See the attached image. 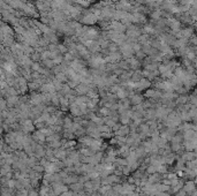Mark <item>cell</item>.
Masks as SVG:
<instances>
[{"label":"cell","mask_w":197,"mask_h":196,"mask_svg":"<svg viewBox=\"0 0 197 196\" xmlns=\"http://www.w3.org/2000/svg\"><path fill=\"white\" fill-rule=\"evenodd\" d=\"M80 22L82 23V24H85V26L90 27V26H94V24H96L97 22H99L98 17L92 13V11L91 9H84L83 14H82V16H81V20Z\"/></svg>","instance_id":"6da1fadb"},{"label":"cell","mask_w":197,"mask_h":196,"mask_svg":"<svg viewBox=\"0 0 197 196\" xmlns=\"http://www.w3.org/2000/svg\"><path fill=\"white\" fill-rule=\"evenodd\" d=\"M35 6H36L38 13L41 15H46L52 11V5H51V1H49V0H37L35 2Z\"/></svg>","instance_id":"7a4b0ae2"},{"label":"cell","mask_w":197,"mask_h":196,"mask_svg":"<svg viewBox=\"0 0 197 196\" xmlns=\"http://www.w3.org/2000/svg\"><path fill=\"white\" fill-rule=\"evenodd\" d=\"M143 34L142 31V28L138 26H135V24H129L127 27V31H126V35L128 36L129 38H133V39H138L141 35Z\"/></svg>","instance_id":"3957f363"},{"label":"cell","mask_w":197,"mask_h":196,"mask_svg":"<svg viewBox=\"0 0 197 196\" xmlns=\"http://www.w3.org/2000/svg\"><path fill=\"white\" fill-rule=\"evenodd\" d=\"M120 53L122 54L123 59H130V58H133L135 56L133 46L130 45V44H127L126 42L120 45Z\"/></svg>","instance_id":"277c9868"},{"label":"cell","mask_w":197,"mask_h":196,"mask_svg":"<svg viewBox=\"0 0 197 196\" xmlns=\"http://www.w3.org/2000/svg\"><path fill=\"white\" fill-rule=\"evenodd\" d=\"M161 96H163V91L158 90V89H148L144 92V97L155 100V102H159L161 99Z\"/></svg>","instance_id":"5b68a950"},{"label":"cell","mask_w":197,"mask_h":196,"mask_svg":"<svg viewBox=\"0 0 197 196\" xmlns=\"http://www.w3.org/2000/svg\"><path fill=\"white\" fill-rule=\"evenodd\" d=\"M21 124V130H22L24 134H30V133H34L35 129H36V126H35L34 121L31 119H27V120H23L20 122Z\"/></svg>","instance_id":"8992f818"},{"label":"cell","mask_w":197,"mask_h":196,"mask_svg":"<svg viewBox=\"0 0 197 196\" xmlns=\"http://www.w3.org/2000/svg\"><path fill=\"white\" fill-rule=\"evenodd\" d=\"M51 188L53 189V192L55 193V195L60 196L61 194H64V193L68 192V190H69V186L65 185L64 182H53V184L51 185Z\"/></svg>","instance_id":"52a82bcc"},{"label":"cell","mask_w":197,"mask_h":196,"mask_svg":"<svg viewBox=\"0 0 197 196\" xmlns=\"http://www.w3.org/2000/svg\"><path fill=\"white\" fill-rule=\"evenodd\" d=\"M92 87H95V84H85V83H80L77 87L74 89L75 92L79 96H87L89 90H90Z\"/></svg>","instance_id":"ba28073f"},{"label":"cell","mask_w":197,"mask_h":196,"mask_svg":"<svg viewBox=\"0 0 197 196\" xmlns=\"http://www.w3.org/2000/svg\"><path fill=\"white\" fill-rule=\"evenodd\" d=\"M118 104H119V110H118V112H119V113L127 112V111H129V110H130V107L133 106V105H132V103H130V100H129V98L119 99Z\"/></svg>","instance_id":"9c48e42d"},{"label":"cell","mask_w":197,"mask_h":196,"mask_svg":"<svg viewBox=\"0 0 197 196\" xmlns=\"http://www.w3.org/2000/svg\"><path fill=\"white\" fill-rule=\"evenodd\" d=\"M29 97H30V100H29V103H30L31 106H37V105H41V104H43V99H42V92H31L30 95H29Z\"/></svg>","instance_id":"30bf717a"},{"label":"cell","mask_w":197,"mask_h":196,"mask_svg":"<svg viewBox=\"0 0 197 196\" xmlns=\"http://www.w3.org/2000/svg\"><path fill=\"white\" fill-rule=\"evenodd\" d=\"M110 30H114L118 31V32H123L125 34L127 31V26L125 23L120 22V21H111V29Z\"/></svg>","instance_id":"8fae6325"},{"label":"cell","mask_w":197,"mask_h":196,"mask_svg":"<svg viewBox=\"0 0 197 196\" xmlns=\"http://www.w3.org/2000/svg\"><path fill=\"white\" fill-rule=\"evenodd\" d=\"M129 100L132 103V105L133 106H136V105H140L142 103L144 102V96L143 95L138 94V92H134L133 95H130L129 96Z\"/></svg>","instance_id":"7c38bea8"},{"label":"cell","mask_w":197,"mask_h":196,"mask_svg":"<svg viewBox=\"0 0 197 196\" xmlns=\"http://www.w3.org/2000/svg\"><path fill=\"white\" fill-rule=\"evenodd\" d=\"M54 156L55 158L59 159V160H62L64 162L65 159L68 157V150L65 149V148H58V149H54Z\"/></svg>","instance_id":"4fadbf2b"},{"label":"cell","mask_w":197,"mask_h":196,"mask_svg":"<svg viewBox=\"0 0 197 196\" xmlns=\"http://www.w3.org/2000/svg\"><path fill=\"white\" fill-rule=\"evenodd\" d=\"M39 90H41V92H44V94H53V92H58L55 87H54V84L52 83V81H50V82L45 83V84H43Z\"/></svg>","instance_id":"5bb4252c"},{"label":"cell","mask_w":197,"mask_h":196,"mask_svg":"<svg viewBox=\"0 0 197 196\" xmlns=\"http://www.w3.org/2000/svg\"><path fill=\"white\" fill-rule=\"evenodd\" d=\"M164 177L161 173H153V174H149L148 177V184L150 185H156V184H159L160 181H163Z\"/></svg>","instance_id":"9a60e30c"},{"label":"cell","mask_w":197,"mask_h":196,"mask_svg":"<svg viewBox=\"0 0 197 196\" xmlns=\"http://www.w3.org/2000/svg\"><path fill=\"white\" fill-rule=\"evenodd\" d=\"M32 139H34V141H36L37 143H39V144H44V143H46V136L43 134L41 130H35L34 133H32Z\"/></svg>","instance_id":"2e32d148"},{"label":"cell","mask_w":197,"mask_h":196,"mask_svg":"<svg viewBox=\"0 0 197 196\" xmlns=\"http://www.w3.org/2000/svg\"><path fill=\"white\" fill-rule=\"evenodd\" d=\"M134 15V23H136V24H147L148 22V19H147V16L145 14H142V13H132Z\"/></svg>","instance_id":"e0dca14e"},{"label":"cell","mask_w":197,"mask_h":196,"mask_svg":"<svg viewBox=\"0 0 197 196\" xmlns=\"http://www.w3.org/2000/svg\"><path fill=\"white\" fill-rule=\"evenodd\" d=\"M130 132H132V129L129 125H121L120 129L114 133V136H128Z\"/></svg>","instance_id":"ac0fdd59"},{"label":"cell","mask_w":197,"mask_h":196,"mask_svg":"<svg viewBox=\"0 0 197 196\" xmlns=\"http://www.w3.org/2000/svg\"><path fill=\"white\" fill-rule=\"evenodd\" d=\"M118 151V156H120L122 158H127L130 154V151H132V148L125 144V145H122V147H119V149H117Z\"/></svg>","instance_id":"d6986e66"},{"label":"cell","mask_w":197,"mask_h":196,"mask_svg":"<svg viewBox=\"0 0 197 196\" xmlns=\"http://www.w3.org/2000/svg\"><path fill=\"white\" fill-rule=\"evenodd\" d=\"M183 190L187 193V194H189L191 195L195 190H196V182L195 181H187L185 186H183Z\"/></svg>","instance_id":"ffe728a7"},{"label":"cell","mask_w":197,"mask_h":196,"mask_svg":"<svg viewBox=\"0 0 197 196\" xmlns=\"http://www.w3.org/2000/svg\"><path fill=\"white\" fill-rule=\"evenodd\" d=\"M69 112H70V114L74 115V117H82V115H83V114H82V111H81V107L77 105V104H75V103L70 104V106H69Z\"/></svg>","instance_id":"44dd1931"},{"label":"cell","mask_w":197,"mask_h":196,"mask_svg":"<svg viewBox=\"0 0 197 196\" xmlns=\"http://www.w3.org/2000/svg\"><path fill=\"white\" fill-rule=\"evenodd\" d=\"M144 119H145L147 121L157 120V112H156V109L145 110V113H144Z\"/></svg>","instance_id":"7402d4cb"},{"label":"cell","mask_w":197,"mask_h":196,"mask_svg":"<svg viewBox=\"0 0 197 196\" xmlns=\"http://www.w3.org/2000/svg\"><path fill=\"white\" fill-rule=\"evenodd\" d=\"M74 89H72V88L69 87L67 83H64V86H62V88H61V90L59 91V95L60 96H68V95H73L74 94Z\"/></svg>","instance_id":"603a6c76"},{"label":"cell","mask_w":197,"mask_h":196,"mask_svg":"<svg viewBox=\"0 0 197 196\" xmlns=\"http://www.w3.org/2000/svg\"><path fill=\"white\" fill-rule=\"evenodd\" d=\"M69 106H70V103H69L68 98L65 97V96H60V110L66 112L67 110H69Z\"/></svg>","instance_id":"cb8c5ba5"},{"label":"cell","mask_w":197,"mask_h":196,"mask_svg":"<svg viewBox=\"0 0 197 196\" xmlns=\"http://www.w3.org/2000/svg\"><path fill=\"white\" fill-rule=\"evenodd\" d=\"M129 60V64H130V68L133 69V71H138L141 68V60H138L135 56L133 58H130L128 59Z\"/></svg>","instance_id":"d4e9b609"},{"label":"cell","mask_w":197,"mask_h":196,"mask_svg":"<svg viewBox=\"0 0 197 196\" xmlns=\"http://www.w3.org/2000/svg\"><path fill=\"white\" fill-rule=\"evenodd\" d=\"M69 189L75 193H80L84 189V185L82 184V182L79 181V182H75V184H73V185L69 186Z\"/></svg>","instance_id":"484cf974"},{"label":"cell","mask_w":197,"mask_h":196,"mask_svg":"<svg viewBox=\"0 0 197 196\" xmlns=\"http://www.w3.org/2000/svg\"><path fill=\"white\" fill-rule=\"evenodd\" d=\"M41 64H42L43 67L47 68V69H53L57 65L54 64V61L52 59H45V60H42L41 61Z\"/></svg>","instance_id":"4316f807"},{"label":"cell","mask_w":197,"mask_h":196,"mask_svg":"<svg viewBox=\"0 0 197 196\" xmlns=\"http://www.w3.org/2000/svg\"><path fill=\"white\" fill-rule=\"evenodd\" d=\"M195 157H196V154H195L194 151H187V152H185V154L182 155L181 158L187 163V162H190V160H194Z\"/></svg>","instance_id":"83f0119b"},{"label":"cell","mask_w":197,"mask_h":196,"mask_svg":"<svg viewBox=\"0 0 197 196\" xmlns=\"http://www.w3.org/2000/svg\"><path fill=\"white\" fill-rule=\"evenodd\" d=\"M73 124H74V119H72L70 117L64 118V129H72Z\"/></svg>","instance_id":"f1b7e54d"},{"label":"cell","mask_w":197,"mask_h":196,"mask_svg":"<svg viewBox=\"0 0 197 196\" xmlns=\"http://www.w3.org/2000/svg\"><path fill=\"white\" fill-rule=\"evenodd\" d=\"M128 165V160L127 158H117L115 159V162H114V166L115 167H123V166H127Z\"/></svg>","instance_id":"f546056e"},{"label":"cell","mask_w":197,"mask_h":196,"mask_svg":"<svg viewBox=\"0 0 197 196\" xmlns=\"http://www.w3.org/2000/svg\"><path fill=\"white\" fill-rule=\"evenodd\" d=\"M144 76H143V73H142V71H134V73H133V76H132V81L133 82H138L140 80H142L143 79Z\"/></svg>","instance_id":"4dcf8cb0"},{"label":"cell","mask_w":197,"mask_h":196,"mask_svg":"<svg viewBox=\"0 0 197 196\" xmlns=\"http://www.w3.org/2000/svg\"><path fill=\"white\" fill-rule=\"evenodd\" d=\"M54 79H57L58 81H60L61 83H67V81L69 80L67 74H65V73H57V74L54 75Z\"/></svg>","instance_id":"1f68e13d"},{"label":"cell","mask_w":197,"mask_h":196,"mask_svg":"<svg viewBox=\"0 0 197 196\" xmlns=\"http://www.w3.org/2000/svg\"><path fill=\"white\" fill-rule=\"evenodd\" d=\"M75 133L72 132L70 129H65L64 133H62V137L66 140H74L75 139Z\"/></svg>","instance_id":"d6a6232c"},{"label":"cell","mask_w":197,"mask_h":196,"mask_svg":"<svg viewBox=\"0 0 197 196\" xmlns=\"http://www.w3.org/2000/svg\"><path fill=\"white\" fill-rule=\"evenodd\" d=\"M119 65H120V68H122L123 71H129V69H132L128 59H122V60L119 62Z\"/></svg>","instance_id":"836d02e7"},{"label":"cell","mask_w":197,"mask_h":196,"mask_svg":"<svg viewBox=\"0 0 197 196\" xmlns=\"http://www.w3.org/2000/svg\"><path fill=\"white\" fill-rule=\"evenodd\" d=\"M47 147L51 148V149H58V148H61L62 147V140L61 141H52V142H50L47 143Z\"/></svg>","instance_id":"e575fe53"},{"label":"cell","mask_w":197,"mask_h":196,"mask_svg":"<svg viewBox=\"0 0 197 196\" xmlns=\"http://www.w3.org/2000/svg\"><path fill=\"white\" fill-rule=\"evenodd\" d=\"M168 26L173 29L174 31H176V30H179V28H180V22L179 21H176V20H174V19H171L170 21H168Z\"/></svg>","instance_id":"d590c367"},{"label":"cell","mask_w":197,"mask_h":196,"mask_svg":"<svg viewBox=\"0 0 197 196\" xmlns=\"http://www.w3.org/2000/svg\"><path fill=\"white\" fill-rule=\"evenodd\" d=\"M13 171V167H12V165H8V164H6V165L1 166V177H5L7 173H9V172H12Z\"/></svg>","instance_id":"8d00e7d4"},{"label":"cell","mask_w":197,"mask_h":196,"mask_svg":"<svg viewBox=\"0 0 197 196\" xmlns=\"http://www.w3.org/2000/svg\"><path fill=\"white\" fill-rule=\"evenodd\" d=\"M98 129L100 130V133H113V130H112V128H111L110 126H107L105 124L98 126Z\"/></svg>","instance_id":"74e56055"},{"label":"cell","mask_w":197,"mask_h":196,"mask_svg":"<svg viewBox=\"0 0 197 196\" xmlns=\"http://www.w3.org/2000/svg\"><path fill=\"white\" fill-rule=\"evenodd\" d=\"M191 35H193V30L191 29H185V30H182L179 34V36H181L182 38H189Z\"/></svg>","instance_id":"f35d334b"},{"label":"cell","mask_w":197,"mask_h":196,"mask_svg":"<svg viewBox=\"0 0 197 196\" xmlns=\"http://www.w3.org/2000/svg\"><path fill=\"white\" fill-rule=\"evenodd\" d=\"M135 57L138 59V60H144L147 58V53L144 52L143 50H140L138 52H135Z\"/></svg>","instance_id":"ab89813d"},{"label":"cell","mask_w":197,"mask_h":196,"mask_svg":"<svg viewBox=\"0 0 197 196\" xmlns=\"http://www.w3.org/2000/svg\"><path fill=\"white\" fill-rule=\"evenodd\" d=\"M15 196H29V190L26 188L19 189L15 192Z\"/></svg>","instance_id":"60d3db41"},{"label":"cell","mask_w":197,"mask_h":196,"mask_svg":"<svg viewBox=\"0 0 197 196\" xmlns=\"http://www.w3.org/2000/svg\"><path fill=\"white\" fill-rule=\"evenodd\" d=\"M52 83L54 84V87H55V89H57L58 92H59V91L61 90V88H62V86H64V83H61L60 81H58L57 79H53V80H52Z\"/></svg>","instance_id":"b9f144b4"},{"label":"cell","mask_w":197,"mask_h":196,"mask_svg":"<svg viewBox=\"0 0 197 196\" xmlns=\"http://www.w3.org/2000/svg\"><path fill=\"white\" fill-rule=\"evenodd\" d=\"M31 170L36 171V172H39V173H45V167L43 165H41V164H37V165L34 166Z\"/></svg>","instance_id":"7bdbcfd3"},{"label":"cell","mask_w":197,"mask_h":196,"mask_svg":"<svg viewBox=\"0 0 197 196\" xmlns=\"http://www.w3.org/2000/svg\"><path fill=\"white\" fill-rule=\"evenodd\" d=\"M58 50L60 51L61 54H66L68 52V47L65 45V44H58Z\"/></svg>","instance_id":"ee69618b"},{"label":"cell","mask_w":197,"mask_h":196,"mask_svg":"<svg viewBox=\"0 0 197 196\" xmlns=\"http://www.w3.org/2000/svg\"><path fill=\"white\" fill-rule=\"evenodd\" d=\"M122 169V173H123V175H129L130 174V172H133V170L129 167L128 165L127 166H123V167H121Z\"/></svg>","instance_id":"f6af8a7d"},{"label":"cell","mask_w":197,"mask_h":196,"mask_svg":"<svg viewBox=\"0 0 197 196\" xmlns=\"http://www.w3.org/2000/svg\"><path fill=\"white\" fill-rule=\"evenodd\" d=\"M67 84H68V86L72 88V89H75V88L77 87L80 83L76 82V81H74V80H68V81H67Z\"/></svg>","instance_id":"bcb514c9"},{"label":"cell","mask_w":197,"mask_h":196,"mask_svg":"<svg viewBox=\"0 0 197 196\" xmlns=\"http://www.w3.org/2000/svg\"><path fill=\"white\" fill-rule=\"evenodd\" d=\"M158 173H161V174L167 173V165H165V164H161V165L158 167Z\"/></svg>","instance_id":"7dc6e473"},{"label":"cell","mask_w":197,"mask_h":196,"mask_svg":"<svg viewBox=\"0 0 197 196\" xmlns=\"http://www.w3.org/2000/svg\"><path fill=\"white\" fill-rule=\"evenodd\" d=\"M31 180V187L34 189H36L37 187H39V179H30Z\"/></svg>","instance_id":"c3c4849f"},{"label":"cell","mask_w":197,"mask_h":196,"mask_svg":"<svg viewBox=\"0 0 197 196\" xmlns=\"http://www.w3.org/2000/svg\"><path fill=\"white\" fill-rule=\"evenodd\" d=\"M47 50H49V51H57L58 44H50V45L47 46Z\"/></svg>","instance_id":"681fc988"},{"label":"cell","mask_w":197,"mask_h":196,"mask_svg":"<svg viewBox=\"0 0 197 196\" xmlns=\"http://www.w3.org/2000/svg\"><path fill=\"white\" fill-rule=\"evenodd\" d=\"M29 196H41V195H39V192H37V190H35L32 188L29 190Z\"/></svg>","instance_id":"f907efd6"},{"label":"cell","mask_w":197,"mask_h":196,"mask_svg":"<svg viewBox=\"0 0 197 196\" xmlns=\"http://www.w3.org/2000/svg\"><path fill=\"white\" fill-rule=\"evenodd\" d=\"M88 195H89V196H102V194H100V192H99V190H92V192L89 193Z\"/></svg>","instance_id":"816d5d0a"},{"label":"cell","mask_w":197,"mask_h":196,"mask_svg":"<svg viewBox=\"0 0 197 196\" xmlns=\"http://www.w3.org/2000/svg\"><path fill=\"white\" fill-rule=\"evenodd\" d=\"M126 196H142V195H141L140 193L135 192V193H132V194H129V195H126Z\"/></svg>","instance_id":"f5cc1de1"},{"label":"cell","mask_w":197,"mask_h":196,"mask_svg":"<svg viewBox=\"0 0 197 196\" xmlns=\"http://www.w3.org/2000/svg\"><path fill=\"white\" fill-rule=\"evenodd\" d=\"M194 62H195V66H196V68H197V58H195V60H194Z\"/></svg>","instance_id":"db71d44e"},{"label":"cell","mask_w":197,"mask_h":196,"mask_svg":"<svg viewBox=\"0 0 197 196\" xmlns=\"http://www.w3.org/2000/svg\"><path fill=\"white\" fill-rule=\"evenodd\" d=\"M195 182H196V185H197V177L195 178Z\"/></svg>","instance_id":"11a10c76"}]
</instances>
